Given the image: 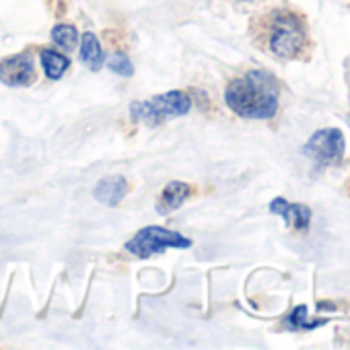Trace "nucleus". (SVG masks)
I'll return each instance as SVG.
<instances>
[{"instance_id": "nucleus-1", "label": "nucleus", "mask_w": 350, "mask_h": 350, "mask_svg": "<svg viewBox=\"0 0 350 350\" xmlns=\"http://www.w3.org/2000/svg\"><path fill=\"white\" fill-rule=\"evenodd\" d=\"M225 103L245 120H270L278 109V83L266 70H250L227 85Z\"/></svg>"}, {"instance_id": "nucleus-2", "label": "nucleus", "mask_w": 350, "mask_h": 350, "mask_svg": "<svg viewBox=\"0 0 350 350\" xmlns=\"http://www.w3.org/2000/svg\"><path fill=\"white\" fill-rule=\"evenodd\" d=\"M192 97L186 91H167L144 101H134L130 105V120L146 126H161L171 118L190 113Z\"/></svg>"}, {"instance_id": "nucleus-3", "label": "nucleus", "mask_w": 350, "mask_h": 350, "mask_svg": "<svg viewBox=\"0 0 350 350\" xmlns=\"http://www.w3.org/2000/svg\"><path fill=\"white\" fill-rule=\"evenodd\" d=\"M192 247V239L184 237L178 231L163 229V227H144L130 241H126V252L138 260H148L167 250H188Z\"/></svg>"}, {"instance_id": "nucleus-4", "label": "nucleus", "mask_w": 350, "mask_h": 350, "mask_svg": "<svg viewBox=\"0 0 350 350\" xmlns=\"http://www.w3.org/2000/svg\"><path fill=\"white\" fill-rule=\"evenodd\" d=\"M307 36H305V27L301 23V19L293 13L286 11H278L272 17V25H270V52L282 60H293L301 54V50L305 48Z\"/></svg>"}, {"instance_id": "nucleus-5", "label": "nucleus", "mask_w": 350, "mask_h": 350, "mask_svg": "<svg viewBox=\"0 0 350 350\" xmlns=\"http://www.w3.org/2000/svg\"><path fill=\"white\" fill-rule=\"evenodd\" d=\"M303 152L317 165H338L344 154V134L338 128L317 130L303 146Z\"/></svg>"}, {"instance_id": "nucleus-6", "label": "nucleus", "mask_w": 350, "mask_h": 350, "mask_svg": "<svg viewBox=\"0 0 350 350\" xmlns=\"http://www.w3.org/2000/svg\"><path fill=\"white\" fill-rule=\"evenodd\" d=\"M38 79L36 62L29 54H15L0 60V83L7 87H29Z\"/></svg>"}, {"instance_id": "nucleus-7", "label": "nucleus", "mask_w": 350, "mask_h": 350, "mask_svg": "<svg viewBox=\"0 0 350 350\" xmlns=\"http://www.w3.org/2000/svg\"><path fill=\"white\" fill-rule=\"evenodd\" d=\"M128 180L124 175H107V178L99 180L93 188V198L109 208L118 206L128 196Z\"/></svg>"}, {"instance_id": "nucleus-8", "label": "nucleus", "mask_w": 350, "mask_h": 350, "mask_svg": "<svg viewBox=\"0 0 350 350\" xmlns=\"http://www.w3.org/2000/svg\"><path fill=\"white\" fill-rule=\"evenodd\" d=\"M270 213L280 215L286 225H291L295 229H301V231L307 229L309 227V221H311V211L307 206H303V204H291L284 198H274L270 202Z\"/></svg>"}, {"instance_id": "nucleus-9", "label": "nucleus", "mask_w": 350, "mask_h": 350, "mask_svg": "<svg viewBox=\"0 0 350 350\" xmlns=\"http://www.w3.org/2000/svg\"><path fill=\"white\" fill-rule=\"evenodd\" d=\"M192 196V186L190 184H184V182H169L163 192H161V198L157 202V213L159 215H167V213H173L178 211L188 198Z\"/></svg>"}, {"instance_id": "nucleus-10", "label": "nucleus", "mask_w": 350, "mask_h": 350, "mask_svg": "<svg viewBox=\"0 0 350 350\" xmlns=\"http://www.w3.org/2000/svg\"><path fill=\"white\" fill-rule=\"evenodd\" d=\"M79 54H81V62L89 68V70H101L105 66V52L101 48V42L97 40L95 33L87 31L83 38H81V48H79Z\"/></svg>"}, {"instance_id": "nucleus-11", "label": "nucleus", "mask_w": 350, "mask_h": 350, "mask_svg": "<svg viewBox=\"0 0 350 350\" xmlns=\"http://www.w3.org/2000/svg\"><path fill=\"white\" fill-rule=\"evenodd\" d=\"M40 64H42L44 72H46V77H48V79H52V81L62 79V77H64V72L70 68V60H68V56H64L62 52L52 50V48H46V50H42V52H40Z\"/></svg>"}, {"instance_id": "nucleus-12", "label": "nucleus", "mask_w": 350, "mask_h": 350, "mask_svg": "<svg viewBox=\"0 0 350 350\" xmlns=\"http://www.w3.org/2000/svg\"><path fill=\"white\" fill-rule=\"evenodd\" d=\"M52 42L60 48V50H75L77 44H79V31L75 25H66V23H60L52 29Z\"/></svg>"}, {"instance_id": "nucleus-13", "label": "nucleus", "mask_w": 350, "mask_h": 350, "mask_svg": "<svg viewBox=\"0 0 350 350\" xmlns=\"http://www.w3.org/2000/svg\"><path fill=\"white\" fill-rule=\"evenodd\" d=\"M286 321H288V325L293 329H311V327H317V325L325 323V319L323 321L321 319H309V313H307V307L305 305H297L291 311V315H288Z\"/></svg>"}, {"instance_id": "nucleus-14", "label": "nucleus", "mask_w": 350, "mask_h": 350, "mask_svg": "<svg viewBox=\"0 0 350 350\" xmlns=\"http://www.w3.org/2000/svg\"><path fill=\"white\" fill-rule=\"evenodd\" d=\"M105 64L111 72H116L118 77H124V79H130L134 75V64L132 60L124 54V52H116L111 54L109 58H105Z\"/></svg>"}]
</instances>
